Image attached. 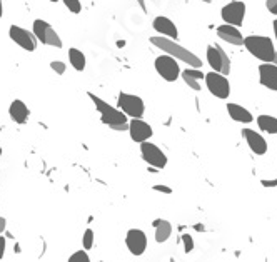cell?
<instances>
[{
  "instance_id": "obj_39",
  "label": "cell",
  "mask_w": 277,
  "mask_h": 262,
  "mask_svg": "<svg viewBox=\"0 0 277 262\" xmlns=\"http://www.w3.org/2000/svg\"><path fill=\"white\" fill-rule=\"evenodd\" d=\"M0 156H2V147H0Z\"/></svg>"
},
{
  "instance_id": "obj_36",
  "label": "cell",
  "mask_w": 277,
  "mask_h": 262,
  "mask_svg": "<svg viewBox=\"0 0 277 262\" xmlns=\"http://www.w3.org/2000/svg\"><path fill=\"white\" fill-rule=\"evenodd\" d=\"M4 15V5H2V0H0V18Z\"/></svg>"
},
{
  "instance_id": "obj_29",
  "label": "cell",
  "mask_w": 277,
  "mask_h": 262,
  "mask_svg": "<svg viewBox=\"0 0 277 262\" xmlns=\"http://www.w3.org/2000/svg\"><path fill=\"white\" fill-rule=\"evenodd\" d=\"M182 79H184V82H186V84L189 85V87H191L192 89V91H200V84H199V82L197 80H194V79H189V77H186V75H182Z\"/></svg>"
},
{
  "instance_id": "obj_14",
  "label": "cell",
  "mask_w": 277,
  "mask_h": 262,
  "mask_svg": "<svg viewBox=\"0 0 277 262\" xmlns=\"http://www.w3.org/2000/svg\"><path fill=\"white\" fill-rule=\"evenodd\" d=\"M242 136L247 142L249 149L254 152L257 156H264L267 152V142L261 134H257L252 129H242Z\"/></svg>"
},
{
  "instance_id": "obj_16",
  "label": "cell",
  "mask_w": 277,
  "mask_h": 262,
  "mask_svg": "<svg viewBox=\"0 0 277 262\" xmlns=\"http://www.w3.org/2000/svg\"><path fill=\"white\" fill-rule=\"evenodd\" d=\"M152 27L155 32H159L160 35H166L169 39H175L177 40L179 37V32H177V27H175V24L171 20V18L167 17H155L154 22H152Z\"/></svg>"
},
{
  "instance_id": "obj_8",
  "label": "cell",
  "mask_w": 277,
  "mask_h": 262,
  "mask_svg": "<svg viewBox=\"0 0 277 262\" xmlns=\"http://www.w3.org/2000/svg\"><path fill=\"white\" fill-rule=\"evenodd\" d=\"M155 70L166 82H175L180 75V67L177 60L171 55H159L155 59Z\"/></svg>"
},
{
  "instance_id": "obj_22",
  "label": "cell",
  "mask_w": 277,
  "mask_h": 262,
  "mask_svg": "<svg viewBox=\"0 0 277 262\" xmlns=\"http://www.w3.org/2000/svg\"><path fill=\"white\" fill-rule=\"evenodd\" d=\"M259 129L267 134H277V119L272 116H259L257 117Z\"/></svg>"
},
{
  "instance_id": "obj_25",
  "label": "cell",
  "mask_w": 277,
  "mask_h": 262,
  "mask_svg": "<svg viewBox=\"0 0 277 262\" xmlns=\"http://www.w3.org/2000/svg\"><path fill=\"white\" fill-rule=\"evenodd\" d=\"M67 262H90V257L85 251H77L68 257Z\"/></svg>"
},
{
  "instance_id": "obj_33",
  "label": "cell",
  "mask_w": 277,
  "mask_h": 262,
  "mask_svg": "<svg viewBox=\"0 0 277 262\" xmlns=\"http://www.w3.org/2000/svg\"><path fill=\"white\" fill-rule=\"evenodd\" d=\"M261 184L264 185V187H275V185H277V179H270V181H267V179H262Z\"/></svg>"
},
{
  "instance_id": "obj_17",
  "label": "cell",
  "mask_w": 277,
  "mask_h": 262,
  "mask_svg": "<svg viewBox=\"0 0 277 262\" xmlns=\"http://www.w3.org/2000/svg\"><path fill=\"white\" fill-rule=\"evenodd\" d=\"M9 116H10V119L14 120L15 124L24 125V124L29 120L30 111H29V107L25 105L24 100L15 99V100H12V104H10V107H9Z\"/></svg>"
},
{
  "instance_id": "obj_1",
  "label": "cell",
  "mask_w": 277,
  "mask_h": 262,
  "mask_svg": "<svg viewBox=\"0 0 277 262\" xmlns=\"http://www.w3.org/2000/svg\"><path fill=\"white\" fill-rule=\"evenodd\" d=\"M150 43L155 46L157 49H160L162 52H166L167 55L174 57L175 60H182L187 66H192L194 69H199L202 66V60L199 59L196 54H192L191 50H187L186 47L179 46L171 39H164V37H152Z\"/></svg>"
},
{
  "instance_id": "obj_12",
  "label": "cell",
  "mask_w": 277,
  "mask_h": 262,
  "mask_svg": "<svg viewBox=\"0 0 277 262\" xmlns=\"http://www.w3.org/2000/svg\"><path fill=\"white\" fill-rule=\"evenodd\" d=\"M125 246L132 255H142L147 249V235L141 229H130L125 235Z\"/></svg>"
},
{
  "instance_id": "obj_3",
  "label": "cell",
  "mask_w": 277,
  "mask_h": 262,
  "mask_svg": "<svg viewBox=\"0 0 277 262\" xmlns=\"http://www.w3.org/2000/svg\"><path fill=\"white\" fill-rule=\"evenodd\" d=\"M87 94H89L90 100L94 102V105H96V108L99 111L100 119H102V122H104L105 125L114 127V125H119V124H127V122H129L127 116H125L122 111H119V108L109 105L105 100L97 97V95L94 94V92H87Z\"/></svg>"
},
{
  "instance_id": "obj_15",
  "label": "cell",
  "mask_w": 277,
  "mask_h": 262,
  "mask_svg": "<svg viewBox=\"0 0 277 262\" xmlns=\"http://www.w3.org/2000/svg\"><path fill=\"white\" fill-rule=\"evenodd\" d=\"M259 80L264 87L277 92V66H274V63L259 66Z\"/></svg>"
},
{
  "instance_id": "obj_19",
  "label": "cell",
  "mask_w": 277,
  "mask_h": 262,
  "mask_svg": "<svg viewBox=\"0 0 277 262\" xmlns=\"http://www.w3.org/2000/svg\"><path fill=\"white\" fill-rule=\"evenodd\" d=\"M227 112L232 120H236V122H242V124H249L252 122L254 117L252 114H250L247 108H244L242 105L239 104H227Z\"/></svg>"
},
{
  "instance_id": "obj_6",
  "label": "cell",
  "mask_w": 277,
  "mask_h": 262,
  "mask_svg": "<svg viewBox=\"0 0 277 262\" xmlns=\"http://www.w3.org/2000/svg\"><path fill=\"white\" fill-rule=\"evenodd\" d=\"M207 62L209 66L214 69V72H219L222 75H227L230 74V60H229V55L225 54V50L220 47V46H209L207 47Z\"/></svg>"
},
{
  "instance_id": "obj_7",
  "label": "cell",
  "mask_w": 277,
  "mask_h": 262,
  "mask_svg": "<svg viewBox=\"0 0 277 262\" xmlns=\"http://www.w3.org/2000/svg\"><path fill=\"white\" fill-rule=\"evenodd\" d=\"M141 156L149 164V167H154L157 170H160L167 165V156L164 154L159 145L149 142V140L141 144Z\"/></svg>"
},
{
  "instance_id": "obj_10",
  "label": "cell",
  "mask_w": 277,
  "mask_h": 262,
  "mask_svg": "<svg viewBox=\"0 0 277 262\" xmlns=\"http://www.w3.org/2000/svg\"><path fill=\"white\" fill-rule=\"evenodd\" d=\"M220 15H222V20L227 25H241L244 22L245 17V4L234 0V2H229L227 5H224L222 10H220Z\"/></svg>"
},
{
  "instance_id": "obj_32",
  "label": "cell",
  "mask_w": 277,
  "mask_h": 262,
  "mask_svg": "<svg viewBox=\"0 0 277 262\" xmlns=\"http://www.w3.org/2000/svg\"><path fill=\"white\" fill-rule=\"evenodd\" d=\"M5 247H7V241H5L4 235H0V260H2L5 255Z\"/></svg>"
},
{
  "instance_id": "obj_27",
  "label": "cell",
  "mask_w": 277,
  "mask_h": 262,
  "mask_svg": "<svg viewBox=\"0 0 277 262\" xmlns=\"http://www.w3.org/2000/svg\"><path fill=\"white\" fill-rule=\"evenodd\" d=\"M182 242H184V252H192L194 251V239H192V235H189V234H184L182 235Z\"/></svg>"
},
{
  "instance_id": "obj_13",
  "label": "cell",
  "mask_w": 277,
  "mask_h": 262,
  "mask_svg": "<svg viewBox=\"0 0 277 262\" xmlns=\"http://www.w3.org/2000/svg\"><path fill=\"white\" fill-rule=\"evenodd\" d=\"M127 132L130 134V139L137 144L146 142V140H149L150 137L154 136L152 127H150L146 120H142V119H130Z\"/></svg>"
},
{
  "instance_id": "obj_21",
  "label": "cell",
  "mask_w": 277,
  "mask_h": 262,
  "mask_svg": "<svg viewBox=\"0 0 277 262\" xmlns=\"http://www.w3.org/2000/svg\"><path fill=\"white\" fill-rule=\"evenodd\" d=\"M68 62H71V66L75 70H79V72H82V70L85 69V55L75 47L68 49Z\"/></svg>"
},
{
  "instance_id": "obj_20",
  "label": "cell",
  "mask_w": 277,
  "mask_h": 262,
  "mask_svg": "<svg viewBox=\"0 0 277 262\" xmlns=\"http://www.w3.org/2000/svg\"><path fill=\"white\" fill-rule=\"evenodd\" d=\"M171 235H172V224L169 221H160L159 226L155 227V242L164 244L166 241H169Z\"/></svg>"
},
{
  "instance_id": "obj_4",
  "label": "cell",
  "mask_w": 277,
  "mask_h": 262,
  "mask_svg": "<svg viewBox=\"0 0 277 262\" xmlns=\"http://www.w3.org/2000/svg\"><path fill=\"white\" fill-rule=\"evenodd\" d=\"M32 34L37 40H40L43 46H50L55 49H62V39L59 34L55 32V29L50 25L49 22L42 20V18H37L34 20L32 25Z\"/></svg>"
},
{
  "instance_id": "obj_11",
  "label": "cell",
  "mask_w": 277,
  "mask_h": 262,
  "mask_svg": "<svg viewBox=\"0 0 277 262\" xmlns=\"http://www.w3.org/2000/svg\"><path fill=\"white\" fill-rule=\"evenodd\" d=\"M9 35L18 47H22L24 50H27V52H34L37 49V39L34 37L32 32H29L27 29H22L18 27V25H12L9 29Z\"/></svg>"
},
{
  "instance_id": "obj_9",
  "label": "cell",
  "mask_w": 277,
  "mask_h": 262,
  "mask_svg": "<svg viewBox=\"0 0 277 262\" xmlns=\"http://www.w3.org/2000/svg\"><path fill=\"white\" fill-rule=\"evenodd\" d=\"M205 85L209 89V92L212 95H216L217 99H227L230 94V84L225 75L219 72H209L205 74Z\"/></svg>"
},
{
  "instance_id": "obj_38",
  "label": "cell",
  "mask_w": 277,
  "mask_h": 262,
  "mask_svg": "<svg viewBox=\"0 0 277 262\" xmlns=\"http://www.w3.org/2000/svg\"><path fill=\"white\" fill-rule=\"evenodd\" d=\"M160 221H162V219H157V221H154V224H152V226H154V227H157V226H159V222H160Z\"/></svg>"
},
{
  "instance_id": "obj_18",
  "label": "cell",
  "mask_w": 277,
  "mask_h": 262,
  "mask_svg": "<svg viewBox=\"0 0 277 262\" xmlns=\"http://www.w3.org/2000/svg\"><path fill=\"white\" fill-rule=\"evenodd\" d=\"M217 35H219V39H222L224 42H229L232 46H242L244 43L242 34L239 32L237 27H234V25H227V24L220 25L217 29Z\"/></svg>"
},
{
  "instance_id": "obj_37",
  "label": "cell",
  "mask_w": 277,
  "mask_h": 262,
  "mask_svg": "<svg viewBox=\"0 0 277 262\" xmlns=\"http://www.w3.org/2000/svg\"><path fill=\"white\" fill-rule=\"evenodd\" d=\"M274 66H277V50H275V54H274V60H272Z\"/></svg>"
},
{
  "instance_id": "obj_23",
  "label": "cell",
  "mask_w": 277,
  "mask_h": 262,
  "mask_svg": "<svg viewBox=\"0 0 277 262\" xmlns=\"http://www.w3.org/2000/svg\"><path fill=\"white\" fill-rule=\"evenodd\" d=\"M94 241H96V235H94V231L92 229H87L84 232V237H82V246H84L85 251H90L94 247Z\"/></svg>"
},
{
  "instance_id": "obj_28",
  "label": "cell",
  "mask_w": 277,
  "mask_h": 262,
  "mask_svg": "<svg viewBox=\"0 0 277 262\" xmlns=\"http://www.w3.org/2000/svg\"><path fill=\"white\" fill-rule=\"evenodd\" d=\"M50 69H52L55 74L62 75L65 72V63L62 60H52V62H50Z\"/></svg>"
},
{
  "instance_id": "obj_31",
  "label": "cell",
  "mask_w": 277,
  "mask_h": 262,
  "mask_svg": "<svg viewBox=\"0 0 277 262\" xmlns=\"http://www.w3.org/2000/svg\"><path fill=\"white\" fill-rule=\"evenodd\" d=\"M266 7L269 9L270 14L277 15V0H266Z\"/></svg>"
},
{
  "instance_id": "obj_26",
  "label": "cell",
  "mask_w": 277,
  "mask_h": 262,
  "mask_svg": "<svg viewBox=\"0 0 277 262\" xmlns=\"http://www.w3.org/2000/svg\"><path fill=\"white\" fill-rule=\"evenodd\" d=\"M65 7L68 9V12H72V14H79L82 10V4L80 0H64Z\"/></svg>"
},
{
  "instance_id": "obj_30",
  "label": "cell",
  "mask_w": 277,
  "mask_h": 262,
  "mask_svg": "<svg viewBox=\"0 0 277 262\" xmlns=\"http://www.w3.org/2000/svg\"><path fill=\"white\" fill-rule=\"evenodd\" d=\"M155 192H162V194H172V189L167 187V185H162V184H157L152 187Z\"/></svg>"
},
{
  "instance_id": "obj_35",
  "label": "cell",
  "mask_w": 277,
  "mask_h": 262,
  "mask_svg": "<svg viewBox=\"0 0 277 262\" xmlns=\"http://www.w3.org/2000/svg\"><path fill=\"white\" fill-rule=\"evenodd\" d=\"M274 34H275V39H277V18H275V20H274Z\"/></svg>"
},
{
  "instance_id": "obj_5",
  "label": "cell",
  "mask_w": 277,
  "mask_h": 262,
  "mask_svg": "<svg viewBox=\"0 0 277 262\" xmlns=\"http://www.w3.org/2000/svg\"><path fill=\"white\" fill-rule=\"evenodd\" d=\"M117 107L119 111H122L130 119H141L144 116V112H146V105H144V100L141 97L125 92L119 94Z\"/></svg>"
},
{
  "instance_id": "obj_34",
  "label": "cell",
  "mask_w": 277,
  "mask_h": 262,
  "mask_svg": "<svg viewBox=\"0 0 277 262\" xmlns=\"http://www.w3.org/2000/svg\"><path fill=\"white\" fill-rule=\"evenodd\" d=\"M5 227H7V221H5V217H0V235L4 234Z\"/></svg>"
},
{
  "instance_id": "obj_24",
  "label": "cell",
  "mask_w": 277,
  "mask_h": 262,
  "mask_svg": "<svg viewBox=\"0 0 277 262\" xmlns=\"http://www.w3.org/2000/svg\"><path fill=\"white\" fill-rule=\"evenodd\" d=\"M180 75H186V77L189 79H194V80H200L205 77V74L202 72V70L199 69H186V70H180Z\"/></svg>"
},
{
  "instance_id": "obj_2",
  "label": "cell",
  "mask_w": 277,
  "mask_h": 262,
  "mask_svg": "<svg viewBox=\"0 0 277 262\" xmlns=\"http://www.w3.org/2000/svg\"><path fill=\"white\" fill-rule=\"evenodd\" d=\"M245 49L252 54L256 59L262 60L264 63H272L274 60V54H275V49H274V43L269 37H264V35H249L244 39Z\"/></svg>"
}]
</instances>
